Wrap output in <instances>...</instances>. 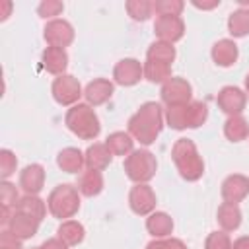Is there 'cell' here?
Here are the masks:
<instances>
[{"label":"cell","instance_id":"obj_1","mask_svg":"<svg viewBox=\"0 0 249 249\" xmlns=\"http://www.w3.org/2000/svg\"><path fill=\"white\" fill-rule=\"evenodd\" d=\"M128 130L142 144H152L161 130V107L154 101L144 103L140 111L128 121Z\"/></svg>","mask_w":249,"mask_h":249},{"label":"cell","instance_id":"obj_2","mask_svg":"<svg viewBox=\"0 0 249 249\" xmlns=\"http://www.w3.org/2000/svg\"><path fill=\"white\" fill-rule=\"evenodd\" d=\"M173 160L179 167L181 177H185L187 181H196L202 175L204 163L196 154L195 144L189 138H181L175 142L173 146Z\"/></svg>","mask_w":249,"mask_h":249},{"label":"cell","instance_id":"obj_3","mask_svg":"<svg viewBox=\"0 0 249 249\" xmlns=\"http://www.w3.org/2000/svg\"><path fill=\"white\" fill-rule=\"evenodd\" d=\"M66 124L74 134H78L80 138H86V140L95 138L99 134L97 115L88 105H74L66 113Z\"/></svg>","mask_w":249,"mask_h":249},{"label":"cell","instance_id":"obj_4","mask_svg":"<svg viewBox=\"0 0 249 249\" xmlns=\"http://www.w3.org/2000/svg\"><path fill=\"white\" fill-rule=\"evenodd\" d=\"M78 206V191L72 185H58L49 196V210L56 218H72Z\"/></svg>","mask_w":249,"mask_h":249},{"label":"cell","instance_id":"obj_5","mask_svg":"<svg viewBox=\"0 0 249 249\" xmlns=\"http://www.w3.org/2000/svg\"><path fill=\"white\" fill-rule=\"evenodd\" d=\"M124 171H126V175H128L132 181L144 183V181H148V179L154 177V173H156V160H154V156H152L150 152H146V150H136V152H132V154L126 158V161H124Z\"/></svg>","mask_w":249,"mask_h":249},{"label":"cell","instance_id":"obj_6","mask_svg":"<svg viewBox=\"0 0 249 249\" xmlns=\"http://www.w3.org/2000/svg\"><path fill=\"white\" fill-rule=\"evenodd\" d=\"M161 99L169 107L187 105V101L191 99V86L181 78H169L161 88Z\"/></svg>","mask_w":249,"mask_h":249},{"label":"cell","instance_id":"obj_7","mask_svg":"<svg viewBox=\"0 0 249 249\" xmlns=\"http://www.w3.org/2000/svg\"><path fill=\"white\" fill-rule=\"evenodd\" d=\"M53 95L60 105H70L80 97V84L74 76H58L53 82Z\"/></svg>","mask_w":249,"mask_h":249},{"label":"cell","instance_id":"obj_8","mask_svg":"<svg viewBox=\"0 0 249 249\" xmlns=\"http://www.w3.org/2000/svg\"><path fill=\"white\" fill-rule=\"evenodd\" d=\"M45 39L51 43V47H58L64 49L66 45L72 43L74 39V31L72 25L64 19H54L45 27Z\"/></svg>","mask_w":249,"mask_h":249},{"label":"cell","instance_id":"obj_9","mask_svg":"<svg viewBox=\"0 0 249 249\" xmlns=\"http://www.w3.org/2000/svg\"><path fill=\"white\" fill-rule=\"evenodd\" d=\"M154 29L165 43H173L183 37V21L179 16H158Z\"/></svg>","mask_w":249,"mask_h":249},{"label":"cell","instance_id":"obj_10","mask_svg":"<svg viewBox=\"0 0 249 249\" xmlns=\"http://www.w3.org/2000/svg\"><path fill=\"white\" fill-rule=\"evenodd\" d=\"M245 93L239 89V88H233V86H226L220 93H218V105L224 113H230V115H239L245 107Z\"/></svg>","mask_w":249,"mask_h":249},{"label":"cell","instance_id":"obj_11","mask_svg":"<svg viewBox=\"0 0 249 249\" xmlns=\"http://www.w3.org/2000/svg\"><path fill=\"white\" fill-rule=\"evenodd\" d=\"M128 202H130V208L136 214H148L156 206V195H154V191L148 185L140 183V185L132 187L130 196H128Z\"/></svg>","mask_w":249,"mask_h":249},{"label":"cell","instance_id":"obj_12","mask_svg":"<svg viewBox=\"0 0 249 249\" xmlns=\"http://www.w3.org/2000/svg\"><path fill=\"white\" fill-rule=\"evenodd\" d=\"M247 193H249V179L243 175H230L222 183V196L226 198V202L237 204L241 198L247 196Z\"/></svg>","mask_w":249,"mask_h":249},{"label":"cell","instance_id":"obj_13","mask_svg":"<svg viewBox=\"0 0 249 249\" xmlns=\"http://www.w3.org/2000/svg\"><path fill=\"white\" fill-rule=\"evenodd\" d=\"M142 72H144V68L140 66L138 60H134V58H124V60H121V62L115 66V80H117V84H121V86H132V84H136V82L140 80Z\"/></svg>","mask_w":249,"mask_h":249},{"label":"cell","instance_id":"obj_14","mask_svg":"<svg viewBox=\"0 0 249 249\" xmlns=\"http://www.w3.org/2000/svg\"><path fill=\"white\" fill-rule=\"evenodd\" d=\"M43 179H45V171L39 163H33V165H27L21 175H19V185L23 187V191L27 195H35L43 189Z\"/></svg>","mask_w":249,"mask_h":249},{"label":"cell","instance_id":"obj_15","mask_svg":"<svg viewBox=\"0 0 249 249\" xmlns=\"http://www.w3.org/2000/svg\"><path fill=\"white\" fill-rule=\"evenodd\" d=\"M212 58L220 66H231L237 60V47H235V43L230 41V39L218 41L214 45V49H212Z\"/></svg>","mask_w":249,"mask_h":249},{"label":"cell","instance_id":"obj_16","mask_svg":"<svg viewBox=\"0 0 249 249\" xmlns=\"http://www.w3.org/2000/svg\"><path fill=\"white\" fill-rule=\"evenodd\" d=\"M37 226H39V222H37V220L29 218V216H25V214H21V212H16V214H14V218L10 220L12 233H14L16 237H19V239H25V237L35 235Z\"/></svg>","mask_w":249,"mask_h":249},{"label":"cell","instance_id":"obj_17","mask_svg":"<svg viewBox=\"0 0 249 249\" xmlns=\"http://www.w3.org/2000/svg\"><path fill=\"white\" fill-rule=\"evenodd\" d=\"M111 161V150L103 144H93L88 148L86 152V163L89 169H95V171H101L103 167H107Z\"/></svg>","mask_w":249,"mask_h":249},{"label":"cell","instance_id":"obj_18","mask_svg":"<svg viewBox=\"0 0 249 249\" xmlns=\"http://www.w3.org/2000/svg\"><path fill=\"white\" fill-rule=\"evenodd\" d=\"M66 62H68V56H66L64 49L47 47V51L43 53V64L53 74H62L64 68H66Z\"/></svg>","mask_w":249,"mask_h":249},{"label":"cell","instance_id":"obj_19","mask_svg":"<svg viewBox=\"0 0 249 249\" xmlns=\"http://www.w3.org/2000/svg\"><path fill=\"white\" fill-rule=\"evenodd\" d=\"M111 93H113V84L107 82V80H93L86 88V97L93 105H99V103L107 101L111 97Z\"/></svg>","mask_w":249,"mask_h":249},{"label":"cell","instance_id":"obj_20","mask_svg":"<svg viewBox=\"0 0 249 249\" xmlns=\"http://www.w3.org/2000/svg\"><path fill=\"white\" fill-rule=\"evenodd\" d=\"M218 222L222 224V228H224L226 231L235 230V228L241 224L239 206L233 204V202H224V204L218 208Z\"/></svg>","mask_w":249,"mask_h":249},{"label":"cell","instance_id":"obj_21","mask_svg":"<svg viewBox=\"0 0 249 249\" xmlns=\"http://www.w3.org/2000/svg\"><path fill=\"white\" fill-rule=\"evenodd\" d=\"M16 212H21V214H25V216H29V218L41 222L43 216H45V204H43V200H39L37 196H31V195H29V196L21 198V200L16 204Z\"/></svg>","mask_w":249,"mask_h":249},{"label":"cell","instance_id":"obj_22","mask_svg":"<svg viewBox=\"0 0 249 249\" xmlns=\"http://www.w3.org/2000/svg\"><path fill=\"white\" fill-rule=\"evenodd\" d=\"M146 228H148V231H150L152 235H156V237H163V235L171 233V230H173V222H171V218H169L165 212H156V214H152V216L148 218Z\"/></svg>","mask_w":249,"mask_h":249},{"label":"cell","instance_id":"obj_23","mask_svg":"<svg viewBox=\"0 0 249 249\" xmlns=\"http://www.w3.org/2000/svg\"><path fill=\"white\" fill-rule=\"evenodd\" d=\"M58 165L68 171V173H76L82 169L84 165V158H82V152L76 150V148H66L58 154Z\"/></svg>","mask_w":249,"mask_h":249},{"label":"cell","instance_id":"obj_24","mask_svg":"<svg viewBox=\"0 0 249 249\" xmlns=\"http://www.w3.org/2000/svg\"><path fill=\"white\" fill-rule=\"evenodd\" d=\"M80 193L86 195V196H93L101 191L103 187V179H101V173L95 171V169H88L82 177H80Z\"/></svg>","mask_w":249,"mask_h":249},{"label":"cell","instance_id":"obj_25","mask_svg":"<svg viewBox=\"0 0 249 249\" xmlns=\"http://www.w3.org/2000/svg\"><path fill=\"white\" fill-rule=\"evenodd\" d=\"M58 237L66 245H76V243H80L84 239V228H82V224H78L74 220H66L58 228Z\"/></svg>","mask_w":249,"mask_h":249},{"label":"cell","instance_id":"obj_26","mask_svg":"<svg viewBox=\"0 0 249 249\" xmlns=\"http://www.w3.org/2000/svg\"><path fill=\"white\" fill-rule=\"evenodd\" d=\"M173 58H175V49L171 47V43L160 41V43H152L150 49H148V60H156V62L171 64Z\"/></svg>","mask_w":249,"mask_h":249},{"label":"cell","instance_id":"obj_27","mask_svg":"<svg viewBox=\"0 0 249 249\" xmlns=\"http://www.w3.org/2000/svg\"><path fill=\"white\" fill-rule=\"evenodd\" d=\"M224 132H226V136H228L230 140L239 142V140H243V138L249 134V126H247L245 119H241L239 115H233V117H230V119L226 121Z\"/></svg>","mask_w":249,"mask_h":249},{"label":"cell","instance_id":"obj_28","mask_svg":"<svg viewBox=\"0 0 249 249\" xmlns=\"http://www.w3.org/2000/svg\"><path fill=\"white\" fill-rule=\"evenodd\" d=\"M228 27H230V33L233 37H243L249 33V12L247 10H237L230 16V21H228Z\"/></svg>","mask_w":249,"mask_h":249},{"label":"cell","instance_id":"obj_29","mask_svg":"<svg viewBox=\"0 0 249 249\" xmlns=\"http://www.w3.org/2000/svg\"><path fill=\"white\" fill-rule=\"evenodd\" d=\"M105 146L111 150V154H126V152L132 150V140L124 132H113L107 138V144Z\"/></svg>","mask_w":249,"mask_h":249},{"label":"cell","instance_id":"obj_30","mask_svg":"<svg viewBox=\"0 0 249 249\" xmlns=\"http://www.w3.org/2000/svg\"><path fill=\"white\" fill-rule=\"evenodd\" d=\"M144 74L150 82H163L169 80V64L163 62H156V60H148L144 66Z\"/></svg>","mask_w":249,"mask_h":249},{"label":"cell","instance_id":"obj_31","mask_svg":"<svg viewBox=\"0 0 249 249\" xmlns=\"http://www.w3.org/2000/svg\"><path fill=\"white\" fill-rule=\"evenodd\" d=\"M204 119H206V105L204 103L195 101V103L187 105V126L196 128L204 123Z\"/></svg>","mask_w":249,"mask_h":249},{"label":"cell","instance_id":"obj_32","mask_svg":"<svg viewBox=\"0 0 249 249\" xmlns=\"http://www.w3.org/2000/svg\"><path fill=\"white\" fill-rule=\"evenodd\" d=\"M167 123L173 128H185L187 126V105H177L167 109Z\"/></svg>","mask_w":249,"mask_h":249},{"label":"cell","instance_id":"obj_33","mask_svg":"<svg viewBox=\"0 0 249 249\" xmlns=\"http://www.w3.org/2000/svg\"><path fill=\"white\" fill-rule=\"evenodd\" d=\"M128 8V14L132 16V19H148L150 18V12L154 10V4L150 2H128L126 4Z\"/></svg>","mask_w":249,"mask_h":249},{"label":"cell","instance_id":"obj_34","mask_svg":"<svg viewBox=\"0 0 249 249\" xmlns=\"http://www.w3.org/2000/svg\"><path fill=\"white\" fill-rule=\"evenodd\" d=\"M206 249H231L230 235L226 231H214L206 237Z\"/></svg>","mask_w":249,"mask_h":249},{"label":"cell","instance_id":"obj_35","mask_svg":"<svg viewBox=\"0 0 249 249\" xmlns=\"http://www.w3.org/2000/svg\"><path fill=\"white\" fill-rule=\"evenodd\" d=\"M154 10L160 16H177L183 10V2H156Z\"/></svg>","mask_w":249,"mask_h":249},{"label":"cell","instance_id":"obj_36","mask_svg":"<svg viewBox=\"0 0 249 249\" xmlns=\"http://www.w3.org/2000/svg\"><path fill=\"white\" fill-rule=\"evenodd\" d=\"M146 249H187L179 239H165V241H152Z\"/></svg>","mask_w":249,"mask_h":249},{"label":"cell","instance_id":"obj_37","mask_svg":"<svg viewBox=\"0 0 249 249\" xmlns=\"http://www.w3.org/2000/svg\"><path fill=\"white\" fill-rule=\"evenodd\" d=\"M14 167H16V158L12 156V152L2 150V177L12 175Z\"/></svg>","mask_w":249,"mask_h":249},{"label":"cell","instance_id":"obj_38","mask_svg":"<svg viewBox=\"0 0 249 249\" xmlns=\"http://www.w3.org/2000/svg\"><path fill=\"white\" fill-rule=\"evenodd\" d=\"M60 10H62V4H60V2H43V4L39 6V14H41L43 18L56 16Z\"/></svg>","mask_w":249,"mask_h":249},{"label":"cell","instance_id":"obj_39","mask_svg":"<svg viewBox=\"0 0 249 249\" xmlns=\"http://www.w3.org/2000/svg\"><path fill=\"white\" fill-rule=\"evenodd\" d=\"M16 198H18L16 187L10 185V183H4L2 185V202H4V208H8L12 202H16Z\"/></svg>","mask_w":249,"mask_h":249},{"label":"cell","instance_id":"obj_40","mask_svg":"<svg viewBox=\"0 0 249 249\" xmlns=\"http://www.w3.org/2000/svg\"><path fill=\"white\" fill-rule=\"evenodd\" d=\"M41 249H66V243L62 239H49L43 243Z\"/></svg>","mask_w":249,"mask_h":249},{"label":"cell","instance_id":"obj_41","mask_svg":"<svg viewBox=\"0 0 249 249\" xmlns=\"http://www.w3.org/2000/svg\"><path fill=\"white\" fill-rule=\"evenodd\" d=\"M231 249H249V237H239V239L231 245Z\"/></svg>","mask_w":249,"mask_h":249},{"label":"cell","instance_id":"obj_42","mask_svg":"<svg viewBox=\"0 0 249 249\" xmlns=\"http://www.w3.org/2000/svg\"><path fill=\"white\" fill-rule=\"evenodd\" d=\"M245 88H247V93H249V74H247V78H245Z\"/></svg>","mask_w":249,"mask_h":249},{"label":"cell","instance_id":"obj_43","mask_svg":"<svg viewBox=\"0 0 249 249\" xmlns=\"http://www.w3.org/2000/svg\"><path fill=\"white\" fill-rule=\"evenodd\" d=\"M35 249H41V247H35Z\"/></svg>","mask_w":249,"mask_h":249}]
</instances>
